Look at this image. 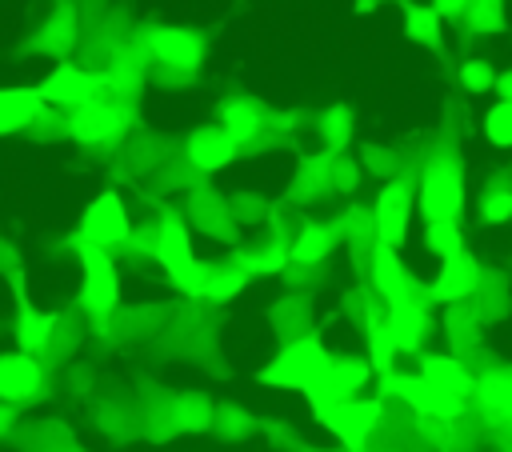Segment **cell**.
Here are the masks:
<instances>
[{"label":"cell","instance_id":"18","mask_svg":"<svg viewBox=\"0 0 512 452\" xmlns=\"http://www.w3.org/2000/svg\"><path fill=\"white\" fill-rule=\"evenodd\" d=\"M76 40H80V24H76V8L72 4H60V8H52V16L36 28V36L28 40L36 52H52V56H64V52H72L76 48Z\"/></svg>","mask_w":512,"mask_h":452},{"label":"cell","instance_id":"26","mask_svg":"<svg viewBox=\"0 0 512 452\" xmlns=\"http://www.w3.org/2000/svg\"><path fill=\"white\" fill-rule=\"evenodd\" d=\"M424 244H428L440 260H448V256H456V252H464L460 224H456V220H432V224L424 228Z\"/></svg>","mask_w":512,"mask_h":452},{"label":"cell","instance_id":"15","mask_svg":"<svg viewBox=\"0 0 512 452\" xmlns=\"http://www.w3.org/2000/svg\"><path fill=\"white\" fill-rule=\"evenodd\" d=\"M44 104H48V100H44L40 88H4V92H0V132L12 136V132H20V128H36L40 116L48 112Z\"/></svg>","mask_w":512,"mask_h":452},{"label":"cell","instance_id":"32","mask_svg":"<svg viewBox=\"0 0 512 452\" xmlns=\"http://www.w3.org/2000/svg\"><path fill=\"white\" fill-rule=\"evenodd\" d=\"M292 260V252H284L280 244H268V248H252V252H244V272H280L284 264Z\"/></svg>","mask_w":512,"mask_h":452},{"label":"cell","instance_id":"13","mask_svg":"<svg viewBox=\"0 0 512 452\" xmlns=\"http://www.w3.org/2000/svg\"><path fill=\"white\" fill-rule=\"evenodd\" d=\"M40 384H44V372L32 360V352H4L0 356V396L8 404L32 400L40 392Z\"/></svg>","mask_w":512,"mask_h":452},{"label":"cell","instance_id":"20","mask_svg":"<svg viewBox=\"0 0 512 452\" xmlns=\"http://www.w3.org/2000/svg\"><path fill=\"white\" fill-rule=\"evenodd\" d=\"M368 372H372V360H360V356H332L320 380H324L340 400H348L352 392H360V388L368 384Z\"/></svg>","mask_w":512,"mask_h":452},{"label":"cell","instance_id":"21","mask_svg":"<svg viewBox=\"0 0 512 452\" xmlns=\"http://www.w3.org/2000/svg\"><path fill=\"white\" fill-rule=\"evenodd\" d=\"M388 328H392V336H396L400 352H412V348H420V340H424V328H428L424 304H416V300H408V304H392V308H388Z\"/></svg>","mask_w":512,"mask_h":452},{"label":"cell","instance_id":"17","mask_svg":"<svg viewBox=\"0 0 512 452\" xmlns=\"http://www.w3.org/2000/svg\"><path fill=\"white\" fill-rule=\"evenodd\" d=\"M268 128H272V112L260 100L236 96V100L224 104V132L236 144H252L256 136H268Z\"/></svg>","mask_w":512,"mask_h":452},{"label":"cell","instance_id":"6","mask_svg":"<svg viewBox=\"0 0 512 452\" xmlns=\"http://www.w3.org/2000/svg\"><path fill=\"white\" fill-rule=\"evenodd\" d=\"M80 240L84 244H96V248H116V244H128L132 240V224H128V212L120 204L116 192H100L84 216H80Z\"/></svg>","mask_w":512,"mask_h":452},{"label":"cell","instance_id":"5","mask_svg":"<svg viewBox=\"0 0 512 452\" xmlns=\"http://www.w3.org/2000/svg\"><path fill=\"white\" fill-rule=\"evenodd\" d=\"M80 264H84L80 304L92 316H108L116 308V300H120V284H116V268H112L108 248H96V244H84L80 240Z\"/></svg>","mask_w":512,"mask_h":452},{"label":"cell","instance_id":"31","mask_svg":"<svg viewBox=\"0 0 512 452\" xmlns=\"http://www.w3.org/2000/svg\"><path fill=\"white\" fill-rule=\"evenodd\" d=\"M496 76H500V72H492L488 60H476V56H472V60L460 64V84H464V92H476V96H480V92H492V88H496Z\"/></svg>","mask_w":512,"mask_h":452},{"label":"cell","instance_id":"25","mask_svg":"<svg viewBox=\"0 0 512 452\" xmlns=\"http://www.w3.org/2000/svg\"><path fill=\"white\" fill-rule=\"evenodd\" d=\"M464 28L468 32H504L508 28L504 0H472L464 12Z\"/></svg>","mask_w":512,"mask_h":452},{"label":"cell","instance_id":"1","mask_svg":"<svg viewBox=\"0 0 512 452\" xmlns=\"http://www.w3.org/2000/svg\"><path fill=\"white\" fill-rule=\"evenodd\" d=\"M156 260H160V268L176 280V288L180 292H188V296H204L208 292V276H212V264H200L196 256H192V240H188V228L176 220V216H168L164 224H160V232H156Z\"/></svg>","mask_w":512,"mask_h":452},{"label":"cell","instance_id":"8","mask_svg":"<svg viewBox=\"0 0 512 452\" xmlns=\"http://www.w3.org/2000/svg\"><path fill=\"white\" fill-rule=\"evenodd\" d=\"M40 92H44V100L56 104V108H84V104L96 100V76L84 72V68H76V64H68V60H60V64L44 76Z\"/></svg>","mask_w":512,"mask_h":452},{"label":"cell","instance_id":"23","mask_svg":"<svg viewBox=\"0 0 512 452\" xmlns=\"http://www.w3.org/2000/svg\"><path fill=\"white\" fill-rule=\"evenodd\" d=\"M52 328H56V316L48 312H32L24 300H20V320H16V340H20V352H36L52 340Z\"/></svg>","mask_w":512,"mask_h":452},{"label":"cell","instance_id":"33","mask_svg":"<svg viewBox=\"0 0 512 452\" xmlns=\"http://www.w3.org/2000/svg\"><path fill=\"white\" fill-rule=\"evenodd\" d=\"M480 216H484L488 224L512 220V188H488L484 200H480Z\"/></svg>","mask_w":512,"mask_h":452},{"label":"cell","instance_id":"34","mask_svg":"<svg viewBox=\"0 0 512 452\" xmlns=\"http://www.w3.org/2000/svg\"><path fill=\"white\" fill-rule=\"evenodd\" d=\"M480 396L484 404H496V408H508L512 412V372H496L480 384Z\"/></svg>","mask_w":512,"mask_h":452},{"label":"cell","instance_id":"24","mask_svg":"<svg viewBox=\"0 0 512 452\" xmlns=\"http://www.w3.org/2000/svg\"><path fill=\"white\" fill-rule=\"evenodd\" d=\"M440 12L436 8H424V4H408L404 0V32L416 40V44H428V48H440Z\"/></svg>","mask_w":512,"mask_h":452},{"label":"cell","instance_id":"27","mask_svg":"<svg viewBox=\"0 0 512 452\" xmlns=\"http://www.w3.org/2000/svg\"><path fill=\"white\" fill-rule=\"evenodd\" d=\"M320 136H324L328 152H340V148L348 144V136H352V112H348L344 104H332V108L320 116Z\"/></svg>","mask_w":512,"mask_h":452},{"label":"cell","instance_id":"28","mask_svg":"<svg viewBox=\"0 0 512 452\" xmlns=\"http://www.w3.org/2000/svg\"><path fill=\"white\" fill-rule=\"evenodd\" d=\"M368 348H372V368H376V372H388L392 360H396V352H400V344H396V336H392V328H388V312H384V320L372 324Z\"/></svg>","mask_w":512,"mask_h":452},{"label":"cell","instance_id":"19","mask_svg":"<svg viewBox=\"0 0 512 452\" xmlns=\"http://www.w3.org/2000/svg\"><path fill=\"white\" fill-rule=\"evenodd\" d=\"M340 220H320V224H304L300 228V236L292 240V260L296 264H316V260H324L332 248H336V240H340Z\"/></svg>","mask_w":512,"mask_h":452},{"label":"cell","instance_id":"22","mask_svg":"<svg viewBox=\"0 0 512 452\" xmlns=\"http://www.w3.org/2000/svg\"><path fill=\"white\" fill-rule=\"evenodd\" d=\"M420 376H424L432 388L448 392V396H460V392L468 388L464 364H460L456 356H428V360H424V368H420Z\"/></svg>","mask_w":512,"mask_h":452},{"label":"cell","instance_id":"10","mask_svg":"<svg viewBox=\"0 0 512 452\" xmlns=\"http://www.w3.org/2000/svg\"><path fill=\"white\" fill-rule=\"evenodd\" d=\"M68 132L76 140H84V144H108V140H116L124 132V116H120V108L112 100H92V104L72 112Z\"/></svg>","mask_w":512,"mask_h":452},{"label":"cell","instance_id":"4","mask_svg":"<svg viewBox=\"0 0 512 452\" xmlns=\"http://www.w3.org/2000/svg\"><path fill=\"white\" fill-rule=\"evenodd\" d=\"M140 48L148 52V60H156L160 68H172V72H196L208 52L204 36L188 32V28H148Z\"/></svg>","mask_w":512,"mask_h":452},{"label":"cell","instance_id":"29","mask_svg":"<svg viewBox=\"0 0 512 452\" xmlns=\"http://www.w3.org/2000/svg\"><path fill=\"white\" fill-rule=\"evenodd\" d=\"M484 136L496 148H512V100H496L484 112Z\"/></svg>","mask_w":512,"mask_h":452},{"label":"cell","instance_id":"7","mask_svg":"<svg viewBox=\"0 0 512 452\" xmlns=\"http://www.w3.org/2000/svg\"><path fill=\"white\" fill-rule=\"evenodd\" d=\"M408 216H412V188L408 180H388L376 196L372 220H376V236L384 248H400L408 236Z\"/></svg>","mask_w":512,"mask_h":452},{"label":"cell","instance_id":"37","mask_svg":"<svg viewBox=\"0 0 512 452\" xmlns=\"http://www.w3.org/2000/svg\"><path fill=\"white\" fill-rule=\"evenodd\" d=\"M376 8V0H356V12H372Z\"/></svg>","mask_w":512,"mask_h":452},{"label":"cell","instance_id":"9","mask_svg":"<svg viewBox=\"0 0 512 452\" xmlns=\"http://www.w3.org/2000/svg\"><path fill=\"white\" fill-rule=\"evenodd\" d=\"M384 388L392 396H400L404 404H412L416 412H428V416H460V396H448L440 388H432L424 376H388Z\"/></svg>","mask_w":512,"mask_h":452},{"label":"cell","instance_id":"35","mask_svg":"<svg viewBox=\"0 0 512 452\" xmlns=\"http://www.w3.org/2000/svg\"><path fill=\"white\" fill-rule=\"evenodd\" d=\"M468 4H472V0H436L432 8H436L440 16H448V20H464V12H468Z\"/></svg>","mask_w":512,"mask_h":452},{"label":"cell","instance_id":"36","mask_svg":"<svg viewBox=\"0 0 512 452\" xmlns=\"http://www.w3.org/2000/svg\"><path fill=\"white\" fill-rule=\"evenodd\" d=\"M496 92H500V100H512V68L496 76Z\"/></svg>","mask_w":512,"mask_h":452},{"label":"cell","instance_id":"14","mask_svg":"<svg viewBox=\"0 0 512 452\" xmlns=\"http://www.w3.org/2000/svg\"><path fill=\"white\" fill-rule=\"evenodd\" d=\"M372 284H376V292L384 296L388 308L416 300V284H412V276L404 272V264L396 260V248H384V244H380V248L372 252Z\"/></svg>","mask_w":512,"mask_h":452},{"label":"cell","instance_id":"16","mask_svg":"<svg viewBox=\"0 0 512 452\" xmlns=\"http://www.w3.org/2000/svg\"><path fill=\"white\" fill-rule=\"evenodd\" d=\"M476 280H480L476 260H472L468 252H456V256H448V260L440 264V272H436V280H432V300L456 304V300H464V296L476 292Z\"/></svg>","mask_w":512,"mask_h":452},{"label":"cell","instance_id":"11","mask_svg":"<svg viewBox=\"0 0 512 452\" xmlns=\"http://www.w3.org/2000/svg\"><path fill=\"white\" fill-rule=\"evenodd\" d=\"M376 420H380V400H344V404L328 416V424H324V428H332V432H336V436L356 452V448H364V444H368V436H372Z\"/></svg>","mask_w":512,"mask_h":452},{"label":"cell","instance_id":"12","mask_svg":"<svg viewBox=\"0 0 512 452\" xmlns=\"http://www.w3.org/2000/svg\"><path fill=\"white\" fill-rule=\"evenodd\" d=\"M240 152V144L224 132V124H204L188 136V160L200 168V172H216L224 164H232Z\"/></svg>","mask_w":512,"mask_h":452},{"label":"cell","instance_id":"2","mask_svg":"<svg viewBox=\"0 0 512 452\" xmlns=\"http://www.w3.org/2000/svg\"><path fill=\"white\" fill-rule=\"evenodd\" d=\"M328 352H324V344L316 340V336H296V340H288L268 364H264V372H260V380L264 384H272V388H312L320 376H324V368H328Z\"/></svg>","mask_w":512,"mask_h":452},{"label":"cell","instance_id":"30","mask_svg":"<svg viewBox=\"0 0 512 452\" xmlns=\"http://www.w3.org/2000/svg\"><path fill=\"white\" fill-rule=\"evenodd\" d=\"M244 288V272L236 264H212V276H208V292L212 300H232L236 292Z\"/></svg>","mask_w":512,"mask_h":452},{"label":"cell","instance_id":"3","mask_svg":"<svg viewBox=\"0 0 512 452\" xmlns=\"http://www.w3.org/2000/svg\"><path fill=\"white\" fill-rule=\"evenodd\" d=\"M420 212L424 220H456L464 212V176L448 160H432L420 172Z\"/></svg>","mask_w":512,"mask_h":452}]
</instances>
